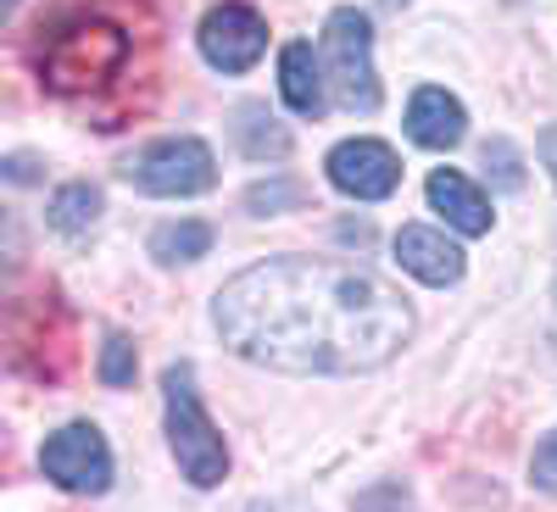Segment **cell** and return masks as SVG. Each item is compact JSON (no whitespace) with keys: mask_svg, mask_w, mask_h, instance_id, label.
I'll use <instances>...</instances> for the list:
<instances>
[{"mask_svg":"<svg viewBox=\"0 0 557 512\" xmlns=\"http://www.w3.org/2000/svg\"><path fill=\"white\" fill-rule=\"evenodd\" d=\"M430 207L457 228V235H485L491 228V201L480 196V184H469L457 167H435L430 173Z\"/></svg>","mask_w":557,"mask_h":512,"instance_id":"12","label":"cell"},{"mask_svg":"<svg viewBox=\"0 0 557 512\" xmlns=\"http://www.w3.org/2000/svg\"><path fill=\"white\" fill-rule=\"evenodd\" d=\"M541 162H546V173H552V184H557V123L541 128Z\"/></svg>","mask_w":557,"mask_h":512,"instance_id":"21","label":"cell"},{"mask_svg":"<svg viewBox=\"0 0 557 512\" xmlns=\"http://www.w3.org/2000/svg\"><path fill=\"white\" fill-rule=\"evenodd\" d=\"M530 479H535V490L557 496V429L535 446V457H530Z\"/></svg>","mask_w":557,"mask_h":512,"instance_id":"18","label":"cell"},{"mask_svg":"<svg viewBox=\"0 0 557 512\" xmlns=\"http://www.w3.org/2000/svg\"><path fill=\"white\" fill-rule=\"evenodd\" d=\"M351 512H412V496H407L401 479H380L351 501Z\"/></svg>","mask_w":557,"mask_h":512,"instance_id":"17","label":"cell"},{"mask_svg":"<svg viewBox=\"0 0 557 512\" xmlns=\"http://www.w3.org/2000/svg\"><path fill=\"white\" fill-rule=\"evenodd\" d=\"M39 469L73 496H101L112 485V451L96 424H67L39 446Z\"/></svg>","mask_w":557,"mask_h":512,"instance_id":"5","label":"cell"},{"mask_svg":"<svg viewBox=\"0 0 557 512\" xmlns=\"http://www.w3.org/2000/svg\"><path fill=\"white\" fill-rule=\"evenodd\" d=\"M223 346L273 374H368L412 340V307L357 262L273 257L212 301Z\"/></svg>","mask_w":557,"mask_h":512,"instance_id":"1","label":"cell"},{"mask_svg":"<svg viewBox=\"0 0 557 512\" xmlns=\"http://www.w3.org/2000/svg\"><path fill=\"white\" fill-rule=\"evenodd\" d=\"M396 262L412 273V278H424V285L446 290L462 278V251L441 235V228H424V223H407L401 235H396Z\"/></svg>","mask_w":557,"mask_h":512,"instance_id":"9","label":"cell"},{"mask_svg":"<svg viewBox=\"0 0 557 512\" xmlns=\"http://www.w3.org/2000/svg\"><path fill=\"white\" fill-rule=\"evenodd\" d=\"M7 178L28 184V178H34V162H28V157H12V162H7Z\"/></svg>","mask_w":557,"mask_h":512,"instance_id":"22","label":"cell"},{"mask_svg":"<svg viewBox=\"0 0 557 512\" xmlns=\"http://www.w3.org/2000/svg\"><path fill=\"white\" fill-rule=\"evenodd\" d=\"M278 89L296 117H323L330 107V73H323V57H312V45H285L278 51Z\"/></svg>","mask_w":557,"mask_h":512,"instance_id":"11","label":"cell"},{"mask_svg":"<svg viewBox=\"0 0 557 512\" xmlns=\"http://www.w3.org/2000/svg\"><path fill=\"white\" fill-rule=\"evenodd\" d=\"M323 73L346 112H374L380 107V73H374V28L362 12L341 7L323 23Z\"/></svg>","mask_w":557,"mask_h":512,"instance_id":"3","label":"cell"},{"mask_svg":"<svg viewBox=\"0 0 557 512\" xmlns=\"http://www.w3.org/2000/svg\"><path fill=\"white\" fill-rule=\"evenodd\" d=\"M101 379L107 385H128L134 379V346L117 335V340H107V357H101Z\"/></svg>","mask_w":557,"mask_h":512,"instance_id":"19","label":"cell"},{"mask_svg":"<svg viewBox=\"0 0 557 512\" xmlns=\"http://www.w3.org/2000/svg\"><path fill=\"white\" fill-rule=\"evenodd\" d=\"M212 251V228L196 223V217H184V223H162L157 235H151V257L157 262H196Z\"/></svg>","mask_w":557,"mask_h":512,"instance_id":"14","label":"cell"},{"mask_svg":"<svg viewBox=\"0 0 557 512\" xmlns=\"http://www.w3.org/2000/svg\"><path fill=\"white\" fill-rule=\"evenodd\" d=\"M128 184L146 196H201L218 184V157L201 146V139L178 134V139H157L139 157H128Z\"/></svg>","mask_w":557,"mask_h":512,"instance_id":"4","label":"cell"},{"mask_svg":"<svg viewBox=\"0 0 557 512\" xmlns=\"http://www.w3.org/2000/svg\"><path fill=\"white\" fill-rule=\"evenodd\" d=\"M123 34L96 23V28H73L51 45V57H45V73H51L57 89H84V84H101L117 62H123Z\"/></svg>","mask_w":557,"mask_h":512,"instance_id":"6","label":"cell"},{"mask_svg":"<svg viewBox=\"0 0 557 512\" xmlns=\"http://www.w3.org/2000/svg\"><path fill=\"white\" fill-rule=\"evenodd\" d=\"M323 167H330L335 190L351 196V201H385L401 184V162L385 139H341Z\"/></svg>","mask_w":557,"mask_h":512,"instance_id":"7","label":"cell"},{"mask_svg":"<svg viewBox=\"0 0 557 512\" xmlns=\"http://www.w3.org/2000/svg\"><path fill=\"white\" fill-rule=\"evenodd\" d=\"M101 217V190L96 184H67V190H57L51 201V228L57 235H84V228H96Z\"/></svg>","mask_w":557,"mask_h":512,"instance_id":"15","label":"cell"},{"mask_svg":"<svg viewBox=\"0 0 557 512\" xmlns=\"http://www.w3.org/2000/svg\"><path fill=\"white\" fill-rule=\"evenodd\" d=\"M162 390H168V446H173V457H178L184 479H190L196 490L223 485V474H228V446H223V435L212 429V417H207V407H201V396H196V374H190V367H168Z\"/></svg>","mask_w":557,"mask_h":512,"instance_id":"2","label":"cell"},{"mask_svg":"<svg viewBox=\"0 0 557 512\" xmlns=\"http://www.w3.org/2000/svg\"><path fill=\"white\" fill-rule=\"evenodd\" d=\"M278 201H296L290 184H273V190H262V184H257V190H251V207H257V212H262V207H278Z\"/></svg>","mask_w":557,"mask_h":512,"instance_id":"20","label":"cell"},{"mask_svg":"<svg viewBox=\"0 0 557 512\" xmlns=\"http://www.w3.org/2000/svg\"><path fill=\"white\" fill-rule=\"evenodd\" d=\"M262 51H268V23L251 7H218V12H207V23H201V57L218 73H246V67L262 62Z\"/></svg>","mask_w":557,"mask_h":512,"instance_id":"8","label":"cell"},{"mask_svg":"<svg viewBox=\"0 0 557 512\" xmlns=\"http://www.w3.org/2000/svg\"><path fill=\"white\" fill-rule=\"evenodd\" d=\"M552 346H557V312H552Z\"/></svg>","mask_w":557,"mask_h":512,"instance_id":"23","label":"cell"},{"mask_svg":"<svg viewBox=\"0 0 557 512\" xmlns=\"http://www.w3.org/2000/svg\"><path fill=\"white\" fill-rule=\"evenodd\" d=\"M485 167H491V178L502 184V190H524V162L507 139H485Z\"/></svg>","mask_w":557,"mask_h":512,"instance_id":"16","label":"cell"},{"mask_svg":"<svg viewBox=\"0 0 557 512\" xmlns=\"http://www.w3.org/2000/svg\"><path fill=\"white\" fill-rule=\"evenodd\" d=\"M235 139L251 162H268V157H285L290 151V134L278 128V117L268 107H240V123H235Z\"/></svg>","mask_w":557,"mask_h":512,"instance_id":"13","label":"cell"},{"mask_svg":"<svg viewBox=\"0 0 557 512\" xmlns=\"http://www.w3.org/2000/svg\"><path fill=\"white\" fill-rule=\"evenodd\" d=\"M462 128H469V117H462L457 96H446L441 84H424L418 96L407 101V139L412 146H424V151H451Z\"/></svg>","mask_w":557,"mask_h":512,"instance_id":"10","label":"cell"}]
</instances>
